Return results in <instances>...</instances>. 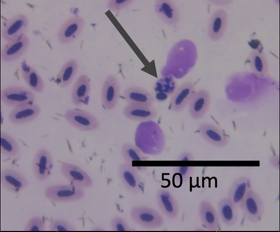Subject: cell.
Instances as JSON below:
<instances>
[{"instance_id":"1","label":"cell","mask_w":280,"mask_h":232,"mask_svg":"<svg viewBox=\"0 0 280 232\" xmlns=\"http://www.w3.org/2000/svg\"><path fill=\"white\" fill-rule=\"evenodd\" d=\"M44 193L48 199L58 203L78 201L85 195L84 188L73 184L52 185L45 188Z\"/></svg>"},{"instance_id":"2","label":"cell","mask_w":280,"mask_h":232,"mask_svg":"<svg viewBox=\"0 0 280 232\" xmlns=\"http://www.w3.org/2000/svg\"><path fill=\"white\" fill-rule=\"evenodd\" d=\"M238 208H240L243 217L252 223L260 221L264 212L262 198L251 187L246 192Z\"/></svg>"},{"instance_id":"3","label":"cell","mask_w":280,"mask_h":232,"mask_svg":"<svg viewBox=\"0 0 280 232\" xmlns=\"http://www.w3.org/2000/svg\"><path fill=\"white\" fill-rule=\"evenodd\" d=\"M132 220L138 225L148 229H155L164 224L162 215L155 209L146 205H137L130 211Z\"/></svg>"},{"instance_id":"4","label":"cell","mask_w":280,"mask_h":232,"mask_svg":"<svg viewBox=\"0 0 280 232\" xmlns=\"http://www.w3.org/2000/svg\"><path fill=\"white\" fill-rule=\"evenodd\" d=\"M64 117L75 128L83 131H93L99 129L101 123L93 114L78 108L66 111Z\"/></svg>"},{"instance_id":"5","label":"cell","mask_w":280,"mask_h":232,"mask_svg":"<svg viewBox=\"0 0 280 232\" xmlns=\"http://www.w3.org/2000/svg\"><path fill=\"white\" fill-rule=\"evenodd\" d=\"M118 176L124 187L131 194L137 195L143 192L144 183L139 171L132 163L121 164L118 168Z\"/></svg>"},{"instance_id":"6","label":"cell","mask_w":280,"mask_h":232,"mask_svg":"<svg viewBox=\"0 0 280 232\" xmlns=\"http://www.w3.org/2000/svg\"><path fill=\"white\" fill-rule=\"evenodd\" d=\"M35 99V95L32 90L20 86H8L1 92V101L6 106L13 108L34 102Z\"/></svg>"},{"instance_id":"7","label":"cell","mask_w":280,"mask_h":232,"mask_svg":"<svg viewBox=\"0 0 280 232\" xmlns=\"http://www.w3.org/2000/svg\"><path fill=\"white\" fill-rule=\"evenodd\" d=\"M29 20L23 14H16L10 17L2 29V37L9 42L26 35L29 28Z\"/></svg>"},{"instance_id":"8","label":"cell","mask_w":280,"mask_h":232,"mask_svg":"<svg viewBox=\"0 0 280 232\" xmlns=\"http://www.w3.org/2000/svg\"><path fill=\"white\" fill-rule=\"evenodd\" d=\"M85 26V20L81 16L74 15L70 17L61 25L58 30V41L65 45L72 43L81 35Z\"/></svg>"},{"instance_id":"9","label":"cell","mask_w":280,"mask_h":232,"mask_svg":"<svg viewBox=\"0 0 280 232\" xmlns=\"http://www.w3.org/2000/svg\"><path fill=\"white\" fill-rule=\"evenodd\" d=\"M120 95V84L114 75L109 74L105 78L101 89V101L105 110L113 109L119 101Z\"/></svg>"},{"instance_id":"10","label":"cell","mask_w":280,"mask_h":232,"mask_svg":"<svg viewBox=\"0 0 280 232\" xmlns=\"http://www.w3.org/2000/svg\"><path fill=\"white\" fill-rule=\"evenodd\" d=\"M54 161L51 152L46 148L39 149L35 154L32 161V170L35 178L44 181L51 175Z\"/></svg>"},{"instance_id":"11","label":"cell","mask_w":280,"mask_h":232,"mask_svg":"<svg viewBox=\"0 0 280 232\" xmlns=\"http://www.w3.org/2000/svg\"><path fill=\"white\" fill-rule=\"evenodd\" d=\"M63 176L75 185L83 188H89L94 184L90 175L80 167L68 162H62L60 167Z\"/></svg>"},{"instance_id":"12","label":"cell","mask_w":280,"mask_h":232,"mask_svg":"<svg viewBox=\"0 0 280 232\" xmlns=\"http://www.w3.org/2000/svg\"><path fill=\"white\" fill-rule=\"evenodd\" d=\"M30 45V38L26 35L18 39L7 42L1 49V60L7 63L18 60L26 53Z\"/></svg>"},{"instance_id":"13","label":"cell","mask_w":280,"mask_h":232,"mask_svg":"<svg viewBox=\"0 0 280 232\" xmlns=\"http://www.w3.org/2000/svg\"><path fill=\"white\" fill-rule=\"evenodd\" d=\"M0 181L2 187L8 191L14 193L24 190L29 184L28 180L23 174L11 168L1 170Z\"/></svg>"},{"instance_id":"14","label":"cell","mask_w":280,"mask_h":232,"mask_svg":"<svg viewBox=\"0 0 280 232\" xmlns=\"http://www.w3.org/2000/svg\"><path fill=\"white\" fill-rule=\"evenodd\" d=\"M41 112L40 106L33 102L14 108L8 115L9 120L15 125H23L36 119Z\"/></svg>"},{"instance_id":"15","label":"cell","mask_w":280,"mask_h":232,"mask_svg":"<svg viewBox=\"0 0 280 232\" xmlns=\"http://www.w3.org/2000/svg\"><path fill=\"white\" fill-rule=\"evenodd\" d=\"M195 92V87L193 83L186 82L181 84L176 87L171 95L170 109L176 112L183 110L188 105Z\"/></svg>"},{"instance_id":"16","label":"cell","mask_w":280,"mask_h":232,"mask_svg":"<svg viewBox=\"0 0 280 232\" xmlns=\"http://www.w3.org/2000/svg\"><path fill=\"white\" fill-rule=\"evenodd\" d=\"M228 18L226 11L223 9L216 10L212 14L207 26V34L210 40L217 41L224 35Z\"/></svg>"},{"instance_id":"17","label":"cell","mask_w":280,"mask_h":232,"mask_svg":"<svg viewBox=\"0 0 280 232\" xmlns=\"http://www.w3.org/2000/svg\"><path fill=\"white\" fill-rule=\"evenodd\" d=\"M157 205L167 218L173 219L177 218L179 213L178 203L174 195L165 188H159L156 193Z\"/></svg>"},{"instance_id":"18","label":"cell","mask_w":280,"mask_h":232,"mask_svg":"<svg viewBox=\"0 0 280 232\" xmlns=\"http://www.w3.org/2000/svg\"><path fill=\"white\" fill-rule=\"evenodd\" d=\"M123 115L135 122H146L154 119L158 111L153 105L128 104L123 109Z\"/></svg>"},{"instance_id":"19","label":"cell","mask_w":280,"mask_h":232,"mask_svg":"<svg viewBox=\"0 0 280 232\" xmlns=\"http://www.w3.org/2000/svg\"><path fill=\"white\" fill-rule=\"evenodd\" d=\"M154 8L157 16L164 23L174 26L178 23L180 17V11L174 2L171 0H156Z\"/></svg>"},{"instance_id":"20","label":"cell","mask_w":280,"mask_h":232,"mask_svg":"<svg viewBox=\"0 0 280 232\" xmlns=\"http://www.w3.org/2000/svg\"><path fill=\"white\" fill-rule=\"evenodd\" d=\"M199 133L208 143L218 148L225 147L229 142L228 136L220 128L205 122L198 126Z\"/></svg>"},{"instance_id":"21","label":"cell","mask_w":280,"mask_h":232,"mask_svg":"<svg viewBox=\"0 0 280 232\" xmlns=\"http://www.w3.org/2000/svg\"><path fill=\"white\" fill-rule=\"evenodd\" d=\"M199 219L203 226L207 230L220 231V218L215 208L208 201L203 200L198 207Z\"/></svg>"},{"instance_id":"22","label":"cell","mask_w":280,"mask_h":232,"mask_svg":"<svg viewBox=\"0 0 280 232\" xmlns=\"http://www.w3.org/2000/svg\"><path fill=\"white\" fill-rule=\"evenodd\" d=\"M210 103V95L208 91L200 89L196 91L189 104L190 116L194 119L202 118L207 112Z\"/></svg>"},{"instance_id":"23","label":"cell","mask_w":280,"mask_h":232,"mask_svg":"<svg viewBox=\"0 0 280 232\" xmlns=\"http://www.w3.org/2000/svg\"><path fill=\"white\" fill-rule=\"evenodd\" d=\"M91 81L89 77L82 74L75 81L71 92V100L74 106L79 107L86 103L89 97Z\"/></svg>"},{"instance_id":"24","label":"cell","mask_w":280,"mask_h":232,"mask_svg":"<svg viewBox=\"0 0 280 232\" xmlns=\"http://www.w3.org/2000/svg\"><path fill=\"white\" fill-rule=\"evenodd\" d=\"M123 96L128 104L153 105L155 100L154 96L148 90L136 85L126 87Z\"/></svg>"},{"instance_id":"25","label":"cell","mask_w":280,"mask_h":232,"mask_svg":"<svg viewBox=\"0 0 280 232\" xmlns=\"http://www.w3.org/2000/svg\"><path fill=\"white\" fill-rule=\"evenodd\" d=\"M248 62L251 71L257 77H265L269 71V65L264 53L259 49L252 50L248 57Z\"/></svg>"},{"instance_id":"26","label":"cell","mask_w":280,"mask_h":232,"mask_svg":"<svg viewBox=\"0 0 280 232\" xmlns=\"http://www.w3.org/2000/svg\"><path fill=\"white\" fill-rule=\"evenodd\" d=\"M238 208L228 197L221 198L217 204V213L220 219L226 226L234 225L238 219Z\"/></svg>"},{"instance_id":"27","label":"cell","mask_w":280,"mask_h":232,"mask_svg":"<svg viewBox=\"0 0 280 232\" xmlns=\"http://www.w3.org/2000/svg\"><path fill=\"white\" fill-rule=\"evenodd\" d=\"M21 75L29 87L34 92L42 93L45 90L44 80L37 70L25 62L21 64Z\"/></svg>"},{"instance_id":"28","label":"cell","mask_w":280,"mask_h":232,"mask_svg":"<svg viewBox=\"0 0 280 232\" xmlns=\"http://www.w3.org/2000/svg\"><path fill=\"white\" fill-rule=\"evenodd\" d=\"M251 184L250 179L246 176L237 178L230 185L227 197L238 207L246 192L251 187Z\"/></svg>"},{"instance_id":"29","label":"cell","mask_w":280,"mask_h":232,"mask_svg":"<svg viewBox=\"0 0 280 232\" xmlns=\"http://www.w3.org/2000/svg\"><path fill=\"white\" fill-rule=\"evenodd\" d=\"M79 68V63L76 59H70L65 63L57 77V85L62 88L69 86L75 78Z\"/></svg>"},{"instance_id":"30","label":"cell","mask_w":280,"mask_h":232,"mask_svg":"<svg viewBox=\"0 0 280 232\" xmlns=\"http://www.w3.org/2000/svg\"><path fill=\"white\" fill-rule=\"evenodd\" d=\"M1 153L8 158H14L20 153V147L12 136L1 131L0 133Z\"/></svg>"},{"instance_id":"31","label":"cell","mask_w":280,"mask_h":232,"mask_svg":"<svg viewBox=\"0 0 280 232\" xmlns=\"http://www.w3.org/2000/svg\"><path fill=\"white\" fill-rule=\"evenodd\" d=\"M121 154L124 162L129 163L133 161H146L148 159L139 148L131 142H126L122 145Z\"/></svg>"},{"instance_id":"32","label":"cell","mask_w":280,"mask_h":232,"mask_svg":"<svg viewBox=\"0 0 280 232\" xmlns=\"http://www.w3.org/2000/svg\"><path fill=\"white\" fill-rule=\"evenodd\" d=\"M49 230L51 231H74L75 227L69 221L62 219L52 220L49 224Z\"/></svg>"},{"instance_id":"33","label":"cell","mask_w":280,"mask_h":232,"mask_svg":"<svg viewBox=\"0 0 280 232\" xmlns=\"http://www.w3.org/2000/svg\"><path fill=\"white\" fill-rule=\"evenodd\" d=\"M46 226L43 217L34 216L31 217L26 223L24 230L25 231H44Z\"/></svg>"},{"instance_id":"34","label":"cell","mask_w":280,"mask_h":232,"mask_svg":"<svg viewBox=\"0 0 280 232\" xmlns=\"http://www.w3.org/2000/svg\"><path fill=\"white\" fill-rule=\"evenodd\" d=\"M195 169V167L193 166H176L173 167V172L175 174L180 176L182 182H186L192 175Z\"/></svg>"},{"instance_id":"35","label":"cell","mask_w":280,"mask_h":232,"mask_svg":"<svg viewBox=\"0 0 280 232\" xmlns=\"http://www.w3.org/2000/svg\"><path fill=\"white\" fill-rule=\"evenodd\" d=\"M134 2V0H109L106 7L111 12H118L129 7Z\"/></svg>"},{"instance_id":"36","label":"cell","mask_w":280,"mask_h":232,"mask_svg":"<svg viewBox=\"0 0 280 232\" xmlns=\"http://www.w3.org/2000/svg\"><path fill=\"white\" fill-rule=\"evenodd\" d=\"M110 226L111 229L113 231H129L131 230L127 221L120 216H115L112 219Z\"/></svg>"},{"instance_id":"37","label":"cell","mask_w":280,"mask_h":232,"mask_svg":"<svg viewBox=\"0 0 280 232\" xmlns=\"http://www.w3.org/2000/svg\"><path fill=\"white\" fill-rule=\"evenodd\" d=\"M176 160L178 161H194L195 157L191 152L184 151L178 156Z\"/></svg>"},{"instance_id":"38","label":"cell","mask_w":280,"mask_h":232,"mask_svg":"<svg viewBox=\"0 0 280 232\" xmlns=\"http://www.w3.org/2000/svg\"><path fill=\"white\" fill-rule=\"evenodd\" d=\"M269 164L275 169H279V157L278 155H273L269 158Z\"/></svg>"},{"instance_id":"39","label":"cell","mask_w":280,"mask_h":232,"mask_svg":"<svg viewBox=\"0 0 280 232\" xmlns=\"http://www.w3.org/2000/svg\"><path fill=\"white\" fill-rule=\"evenodd\" d=\"M136 168L138 169V170L139 171H144L145 170H146L148 167H146V166H143V167H138V166H136Z\"/></svg>"}]
</instances>
